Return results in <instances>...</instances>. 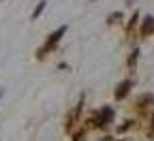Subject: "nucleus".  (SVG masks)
<instances>
[{"mask_svg":"<svg viewBox=\"0 0 154 141\" xmlns=\"http://www.w3.org/2000/svg\"><path fill=\"white\" fill-rule=\"evenodd\" d=\"M150 137H154V118H152V128H150Z\"/></svg>","mask_w":154,"mask_h":141,"instance_id":"nucleus-9","label":"nucleus"},{"mask_svg":"<svg viewBox=\"0 0 154 141\" xmlns=\"http://www.w3.org/2000/svg\"><path fill=\"white\" fill-rule=\"evenodd\" d=\"M137 56H139V49H135V51L131 54V58H128V66H131V69L135 66V62H137Z\"/></svg>","mask_w":154,"mask_h":141,"instance_id":"nucleus-6","label":"nucleus"},{"mask_svg":"<svg viewBox=\"0 0 154 141\" xmlns=\"http://www.w3.org/2000/svg\"><path fill=\"white\" fill-rule=\"evenodd\" d=\"M111 120H113V111H111V107H103L99 113L94 115V126H107Z\"/></svg>","mask_w":154,"mask_h":141,"instance_id":"nucleus-2","label":"nucleus"},{"mask_svg":"<svg viewBox=\"0 0 154 141\" xmlns=\"http://www.w3.org/2000/svg\"><path fill=\"white\" fill-rule=\"evenodd\" d=\"M64 32H66V26H60L56 32H51V34H49V38H47V43L41 47V51H38V58H43L45 54H49V51H51V49L58 45V41L62 38V34H64Z\"/></svg>","mask_w":154,"mask_h":141,"instance_id":"nucleus-1","label":"nucleus"},{"mask_svg":"<svg viewBox=\"0 0 154 141\" xmlns=\"http://www.w3.org/2000/svg\"><path fill=\"white\" fill-rule=\"evenodd\" d=\"M152 32H154V17H152V15H148V17L143 19L141 34H143V36H148V34H152Z\"/></svg>","mask_w":154,"mask_h":141,"instance_id":"nucleus-3","label":"nucleus"},{"mask_svg":"<svg viewBox=\"0 0 154 141\" xmlns=\"http://www.w3.org/2000/svg\"><path fill=\"white\" fill-rule=\"evenodd\" d=\"M43 9H45V2H41V5H38V9H36V11H34V15H32V17H34V19H36V17H38V15H41V11H43Z\"/></svg>","mask_w":154,"mask_h":141,"instance_id":"nucleus-8","label":"nucleus"},{"mask_svg":"<svg viewBox=\"0 0 154 141\" xmlns=\"http://www.w3.org/2000/svg\"><path fill=\"white\" fill-rule=\"evenodd\" d=\"M128 90H131V81H128V79H126V81H122L118 88H116V98H124L126 94H128Z\"/></svg>","mask_w":154,"mask_h":141,"instance_id":"nucleus-4","label":"nucleus"},{"mask_svg":"<svg viewBox=\"0 0 154 141\" xmlns=\"http://www.w3.org/2000/svg\"><path fill=\"white\" fill-rule=\"evenodd\" d=\"M152 103H154V98H152L150 94H146L141 100H137V109H139V111H146V109H148Z\"/></svg>","mask_w":154,"mask_h":141,"instance_id":"nucleus-5","label":"nucleus"},{"mask_svg":"<svg viewBox=\"0 0 154 141\" xmlns=\"http://www.w3.org/2000/svg\"><path fill=\"white\" fill-rule=\"evenodd\" d=\"M120 17H122L120 13H113V15L109 17V24H118V22H120Z\"/></svg>","mask_w":154,"mask_h":141,"instance_id":"nucleus-7","label":"nucleus"}]
</instances>
